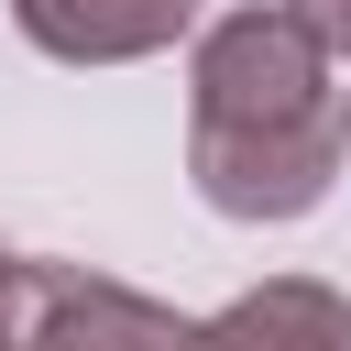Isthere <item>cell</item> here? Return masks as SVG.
Here are the masks:
<instances>
[{
  "label": "cell",
  "mask_w": 351,
  "mask_h": 351,
  "mask_svg": "<svg viewBox=\"0 0 351 351\" xmlns=\"http://www.w3.org/2000/svg\"><path fill=\"white\" fill-rule=\"evenodd\" d=\"M329 99H340V66L285 0L219 11L186 55V121H208V132H285Z\"/></svg>",
  "instance_id": "1"
},
{
  "label": "cell",
  "mask_w": 351,
  "mask_h": 351,
  "mask_svg": "<svg viewBox=\"0 0 351 351\" xmlns=\"http://www.w3.org/2000/svg\"><path fill=\"white\" fill-rule=\"evenodd\" d=\"M0 351H197V318H176L165 296H143L121 274L11 252L0 263Z\"/></svg>",
  "instance_id": "2"
},
{
  "label": "cell",
  "mask_w": 351,
  "mask_h": 351,
  "mask_svg": "<svg viewBox=\"0 0 351 351\" xmlns=\"http://www.w3.org/2000/svg\"><path fill=\"white\" fill-rule=\"evenodd\" d=\"M340 165H351V88L329 110L285 121V132H208V121H186V176H197V197L219 219H307L340 186Z\"/></svg>",
  "instance_id": "3"
},
{
  "label": "cell",
  "mask_w": 351,
  "mask_h": 351,
  "mask_svg": "<svg viewBox=\"0 0 351 351\" xmlns=\"http://www.w3.org/2000/svg\"><path fill=\"white\" fill-rule=\"evenodd\" d=\"M11 22L55 66H143L176 33H197V0H11Z\"/></svg>",
  "instance_id": "4"
},
{
  "label": "cell",
  "mask_w": 351,
  "mask_h": 351,
  "mask_svg": "<svg viewBox=\"0 0 351 351\" xmlns=\"http://www.w3.org/2000/svg\"><path fill=\"white\" fill-rule=\"evenodd\" d=\"M197 351H351V296L318 274H263L219 318H197Z\"/></svg>",
  "instance_id": "5"
},
{
  "label": "cell",
  "mask_w": 351,
  "mask_h": 351,
  "mask_svg": "<svg viewBox=\"0 0 351 351\" xmlns=\"http://www.w3.org/2000/svg\"><path fill=\"white\" fill-rule=\"evenodd\" d=\"M285 11H296V22L329 44V66H351V0H285Z\"/></svg>",
  "instance_id": "6"
}]
</instances>
